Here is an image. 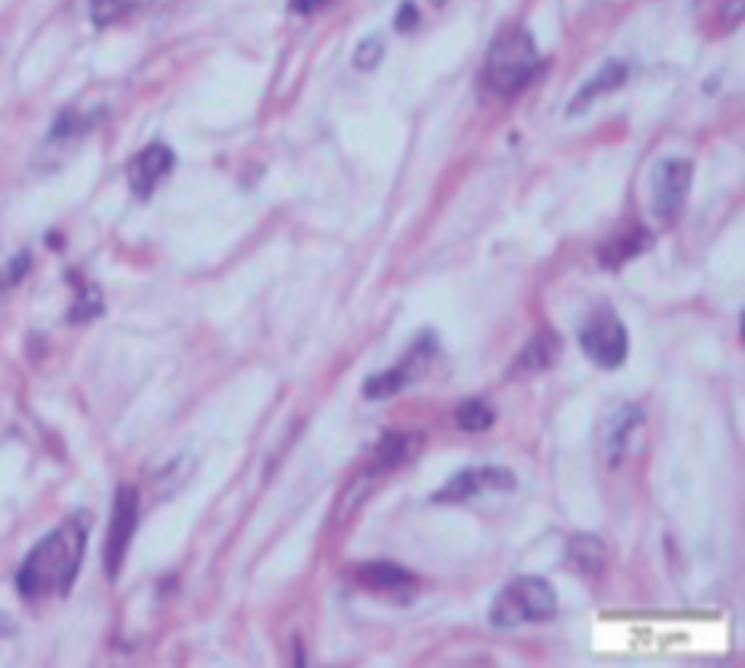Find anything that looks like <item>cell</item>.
Listing matches in <instances>:
<instances>
[{
  "instance_id": "1",
  "label": "cell",
  "mask_w": 745,
  "mask_h": 668,
  "mask_svg": "<svg viewBox=\"0 0 745 668\" xmlns=\"http://www.w3.org/2000/svg\"><path fill=\"white\" fill-rule=\"evenodd\" d=\"M84 550H87V521L68 518L29 550L20 573H16V589L29 601L68 595L80 573V563H84Z\"/></svg>"
},
{
  "instance_id": "2",
  "label": "cell",
  "mask_w": 745,
  "mask_h": 668,
  "mask_svg": "<svg viewBox=\"0 0 745 668\" xmlns=\"http://www.w3.org/2000/svg\"><path fill=\"white\" fill-rule=\"evenodd\" d=\"M541 68L544 58L538 45H534L531 32L525 26H512L493 39L487 52V68H483V84L490 87V93L509 100V96L522 93L541 74Z\"/></svg>"
},
{
  "instance_id": "3",
  "label": "cell",
  "mask_w": 745,
  "mask_h": 668,
  "mask_svg": "<svg viewBox=\"0 0 745 668\" xmlns=\"http://www.w3.org/2000/svg\"><path fill=\"white\" fill-rule=\"evenodd\" d=\"M557 614V592L541 576L512 579L490 608V624L512 630L522 624H544Z\"/></svg>"
},
{
  "instance_id": "4",
  "label": "cell",
  "mask_w": 745,
  "mask_h": 668,
  "mask_svg": "<svg viewBox=\"0 0 745 668\" xmlns=\"http://www.w3.org/2000/svg\"><path fill=\"white\" fill-rule=\"evenodd\" d=\"M694 164L685 157H666L650 170V208L662 224H672L688 202Z\"/></svg>"
},
{
  "instance_id": "5",
  "label": "cell",
  "mask_w": 745,
  "mask_h": 668,
  "mask_svg": "<svg viewBox=\"0 0 745 668\" xmlns=\"http://www.w3.org/2000/svg\"><path fill=\"white\" fill-rule=\"evenodd\" d=\"M579 346L595 365L621 368L624 358H627V349H630L627 327L621 323V317L611 311V307H598V311L586 323H582Z\"/></svg>"
},
{
  "instance_id": "6",
  "label": "cell",
  "mask_w": 745,
  "mask_h": 668,
  "mask_svg": "<svg viewBox=\"0 0 745 668\" xmlns=\"http://www.w3.org/2000/svg\"><path fill=\"white\" fill-rule=\"evenodd\" d=\"M439 352V342H435V333H423L419 336L413 346H410V352L400 358V365H394L391 371H381V374H375V378H368L365 381V390L362 394L368 397V400H387V397H394V394H400L403 387H410L419 374L426 371V365L432 362V355Z\"/></svg>"
},
{
  "instance_id": "7",
  "label": "cell",
  "mask_w": 745,
  "mask_h": 668,
  "mask_svg": "<svg viewBox=\"0 0 745 668\" xmlns=\"http://www.w3.org/2000/svg\"><path fill=\"white\" fill-rule=\"evenodd\" d=\"M138 528V493L135 486H119L116 502H112V521H109V534H106V573L109 579L119 576V569L125 563V553L132 547V537Z\"/></svg>"
},
{
  "instance_id": "8",
  "label": "cell",
  "mask_w": 745,
  "mask_h": 668,
  "mask_svg": "<svg viewBox=\"0 0 745 668\" xmlns=\"http://www.w3.org/2000/svg\"><path fill=\"white\" fill-rule=\"evenodd\" d=\"M515 474L506 467H471V470H461V474L451 477L439 493L432 496V502H448V505H458L467 499H477L483 493H512L515 490Z\"/></svg>"
},
{
  "instance_id": "9",
  "label": "cell",
  "mask_w": 745,
  "mask_h": 668,
  "mask_svg": "<svg viewBox=\"0 0 745 668\" xmlns=\"http://www.w3.org/2000/svg\"><path fill=\"white\" fill-rule=\"evenodd\" d=\"M173 151L167 144H148L144 151H138L132 157V164H128V186L138 195V199H151V192L164 183L167 173L173 170Z\"/></svg>"
},
{
  "instance_id": "10",
  "label": "cell",
  "mask_w": 745,
  "mask_h": 668,
  "mask_svg": "<svg viewBox=\"0 0 745 668\" xmlns=\"http://www.w3.org/2000/svg\"><path fill=\"white\" fill-rule=\"evenodd\" d=\"M627 77H630V64L627 61H618V58H611L608 64L598 74H592L586 84H582V90L573 96V103H570V116H576V112H586V106H592L598 96H605V93H614L618 87H624L627 84Z\"/></svg>"
},
{
  "instance_id": "11",
  "label": "cell",
  "mask_w": 745,
  "mask_h": 668,
  "mask_svg": "<svg viewBox=\"0 0 745 668\" xmlns=\"http://www.w3.org/2000/svg\"><path fill=\"white\" fill-rule=\"evenodd\" d=\"M355 576H359V582L365 585V589H375V592H403V589H413V585H416V579L407 573V569L391 563V560L365 563Z\"/></svg>"
},
{
  "instance_id": "12",
  "label": "cell",
  "mask_w": 745,
  "mask_h": 668,
  "mask_svg": "<svg viewBox=\"0 0 745 668\" xmlns=\"http://www.w3.org/2000/svg\"><path fill=\"white\" fill-rule=\"evenodd\" d=\"M566 566L579 576H598L605 566V547L595 534H573L566 544Z\"/></svg>"
},
{
  "instance_id": "13",
  "label": "cell",
  "mask_w": 745,
  "mask_h": 668,
  "mask_svg": "<svg viewBox=\"0 0 745 668\" xmlns=\"http://www.w3.org/2000/svg\"><path fill=\"white\" fill-rule=\"evenodd\" d=\"M560 355V336L554 330H541L538 336H534L528 346L518 352V362H515V371H544L557 362Z\"/></svg>"
},
{
  "instance_id": "14",
  "label": "cell",
  "mask_w": 745,
  "mask_h": 668,
  "mask_svg": "<svg viewBox=\"0 0 745 668\" xmlns=\"http://www.w3.org/2000/svg\"><path fill=\"white\" fill-rule=\"evenodd\" d=\"M154 0H90V20L93 26H112L125 20V16H132L144 7H151Z\"/></svg>"
},
{
  "instance_id": "15",
  "label": "cell",
  "mask_w": 745,
  "mask_h": 668,
  "mask_svg": "<svg viewBox=\"0 0 745 668\" xmlns=\"http://www.w3.org/2000/svg\"><path fill=\"white\" fill-rule=\"evenodd\" d=\"M646 243H650V234L643 231V227H634L630 234H621L614 243H608V247L598 253V259H602L605 266H621L627 263V259H634L640 250H646Z\"/></svg>"
},
{
  "instance_id": "16",
  "label": "cell",
  "mask_w": 745,
  "mask_h": 668,
  "mask_svg": "<svg viewBox=\"0 0 745 668\" xmlns=\"http://www.w3.org/2000/svg\"><path fill=\"white\" fill-rule=\"evenodd\" d=\"M640 410L637 406H621L618 413H614V419H611V435H608V454H611V461H618L621 454H624V448H627V442H630V432H634L637 426H640Z\"/></svg>"
},
{
  "instance_id": "17",
  "label": "cell",
  "mask_w": 745,
  "mask_h": 668,
  "mask_svg": "<svg viewBox=\"0 0 745 668\" xmlns=\"http://www.w3.org/2000/svg\"><path fill=\"white\" fill-rule=\"evenodd\" d=\"M493 419H496V413L487 400H464L455 410V422L464 432H487L493 426Z\"/></svg>"
},
{
  "instance_id": "18",
  "label": "cell",
  "mask_w": 745,
  "mask_h": 668,
  "mask_svg": "<svg viewBox=\"0 0 745 668\" xmlns=\"http://www.w3.org/2000/svg\"><path fill=\"white\" fill-rule=\"evenodd\" d=\"M410 454V438L403 432H384L381 445L375 451V470H384V467H397L403 458Z\"/></svg>"
},
{
  "instance_id": "19",
  "label": "cell",
  "mask_w": 745,
  "mask_h": 668,
  "mask_svg": "<svg viewBox=\"0 0 745 668\" xmlns=\"http://www.w3.org/2000/svg\"><path fill=\"white\" fill-rule=\"evenodd\" d=\"M77 291H80V295H77V301H74L71 320H90V317L100 314L103 301H100V295H96V288H90V285H80Z\"/></svg>"
},
{
  "instance_id": "20",
  "label": "cell",
  "mask_w": 745,
  "mask_h": 668,
  "mask_svg": "<svg viewBox=\"0 0 745 668\" xmlns=\"http://www.w3.org/2000/svg\"><path fill=\"white\" fill-rule=\"evenodd\" d=\"M381 52H384V42H381V36H371V39H365V42L359 45V52H355V68H362V71L375 68V64L381 61Z\"/></svg>"
},
{
  "instance_id": "21",
  "label": "cell",
  "mask_w": 745,
  "mask_h": 668,
  "mask_svg": "<svg viewBox=\"0 0 745 668\" xmlns=\"http://www.w3.org/2000/svg\"><path fill=\"white\" fill-rule=\"evenodd\" d=\"M394 26H397L400 32H407V29H413V26H416V4H413V0H407V4L400 7Z\"/></svg>"
},
{
  "instance_id": "22",
  "label": "cell",
  "mask_w": 745,
  "mask_h": 668,
  "mask_svg": "<svg viewBox=\"0 0 745 668\" xmlns=\"http://www.w3.org/2000/svg\"><path fill=\"white\" fill-rule=\"evenodd\" d=\"M320 4H327V0H291V10H298V13H311V10H317Z\"/></svg>"
},
{
  "instance_id": "23",
  "label": "cell",
  "mask_w": 745,
  "mask_h": 668,
  "mask_svg": "<svg viewBox=\"0 0 745 668\" xmlns=\"http://www.w3.org/2000/svg\"><path fill=\"white\" fill-rule=\"evenodd\" d=\"M435 4H445V0H435Z\"/></svg>"
}]
</instances>
